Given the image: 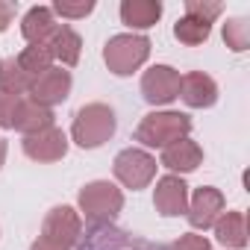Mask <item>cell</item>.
<instances>
[{
	"label": "cell",
	"mask_w": 250,
	"mask_h": 250,
	"mask_svg": "<svg viewBox=\"0 0 250 250\" xmlns=\"http://www.w3.org/2000/svg\"><path fill=\"white\" fill-rule=\"evenodd\" d=\"M118 127V118L112 112V106L106 103H88L74 115L71 124V139L83 147V150H94L100 145H106L115 136Z\"/></svg>",
	"instance_id": "cell-1"
},
{
	"label": "cell",
	"mask_w": 250,
	"mask_h": 250,
	"mask_svg": "<svg viewBox=\"0 0 250 250\" xmlns=\"http://www.w3.org/2000/svg\"><path fill=\"white\" fill-rule=\"evenodd\" d=\"M191 133V118L183 112H150L142 118L139 130H136V142H142L145 147H159L165 150L168 145L188 139Z\"/></svg>",
	"instance_id": "cell-2"
},
{
	"label": "cell",
	"mask_w": 250,
	"mask_h": 250,
	"mask_svg": "<svg viewBox=\"0 0 250 250\" xmlns=\"http://www.w3.org/2000/svg\"><path fill=\"white\" fill-rule=\"evenodd\" d=\"M147 56H150V39L139 33L112 36L103 47V62L109 65L115 77H130L133 71H139L147 62Z\"/></svg>",
	"instance_id": "cell-3"
},
{
	"label": "cell",
	"mask_w": 250,
	"mask_h": 250,
	"mask_svg": "<svg viewBox=\"0 0 250 250\" xmlns=\"http://www.w3.org/2000/svg\"><path fill=\"white\" fill-rule=\"evenodd\" d=\"M77 203L88 224H112L118 218V212L124 209V194L109 180H94L80 188Z\"/></svg>",
	"instance_id": "cell-4"
},
{
	"label": "cell",
	"mask_w": 250,
	"mask_h": 250,
	"mask_svg": "<svg viewBox=\"0 0 250 250\" xmlns=\"http://www.w3.org/2000/svg\"><path fill=\"white\" fill-rule=\"evenodd\" d=\"M74 250H168V247L145 241L127 229H118L115 224H88Z\"/></svg>",
	"instance_id": "cell-5"
},
{
	"label": "cell",
	"mask_w": 250,
	"mask_h": 250,
	"mask_svg": "<svg viewBox=\"0 0 250 250\" xmlns=\"http://www.w3.org/2000/svg\"><path fill=\"white\" fill-rule=\"evenodd\" d=\"M156 159L147 153V150H139V147H127V150H121L112 162V171H115V180L121 186H127L133 191L139 188H147L156 177Z\"/></svg>",
	"instance_id": "cell-6"
},
{
	"label": "cell",
	"mask_w": 250,
	"mask_h": 250,
	"mask_svg": "<svg viewBox=\"0 0 250 250\" xmlns=\"http://www.w3.org/2000/svg\"><path fill=\"white\" fill-rule=\"evenodd\" d=\"M83 235V215L74 206H53L42 224V241L59 247V250H74V244Z\"/></svg>",
	"instance_id": "cell-7"
},
{
	"label": "cell",
	"mask_w": 250,
	"mask_h": 250,
	"mask_svg": "<svg viewBox=\"0 0 250 250\" xmlns=\"http://www.w3.org/2000/svg\"><path fill=\"white\" fill-rule=\"evenodd\" d=\"M180 71H174L171 65H153L142 77V97L150 106H168L180 97Z\"/></svg>",
	"instance_id": "cell-8"
},
{
	"label": "cell",
	"mask_w": 250,
	"mask_h": 250,
	"mask_svg": "<svg viewBox=\"0 0 250 250\" xmlns=\"http://www.w3.org/2000/svg\"><path fill=\"white\" fill-rule=\"evenodd\" d=\"M224 209H227L224 194H221L218 188H212V186H200V188L194 191V197L188 200L186 215H188V224H191L194 229H209V227H215V221L224 215Z\"/></svg>",
	"instance_id": "cell-9"
},
{
	"label": "cell",
	"mask_w": 250,
	"mask_h": 250,
	"mask_svg": "<svg viewBox=\"0 0 250 250\" xmlns=\"http://www.w3.org/2000/svg\"><path fill=\"white\" fill-rule=\"evenodd\" d=\"M24 153L33 162H59L68 153V136L59 127H47L33 136H24Z\"/></svg>",
	"instance_id": "cell-10"
},
{
	"label": "cell",
	"mask_w": 250,
	"mask_h": 250,
	"mask_svg": "<svg viewBox=\"0 0 250 250\" xmlns=\"http://www.w3.org/2000/svg\"><path fill=\"white\" fill-rule=\"evenodd\" d=\"M153 206L165 218L186 215V209H188V186H186V180L177 177V174H165L162 180H156Z\"/></svg>",
	"instance_id": "cell-11"
},
{
	"label": "cell",
	"mask_w": 250,
	"mask_h": 250,
	"mask_svg": "<svg viewBox=\"0 0 250 250\" xmlns=\"http://www.w3.org/2000/svg\"><path fill=\"white\" fill-rule=\"evenodd\" d=\"M68 94H71V71H65V68H47L30 85V100H36L47 109L62 103Z\"/></svg>",
	"instance_id": "cell-12"
},
{
	"label": "cell",
	"mask_w": 250,
	"mask_h": 250,
	"mask_svg": "<svg viewBox=\"0 0 250 250\" xmlns=\"http://www.w3.org/2000/svg\"><path fill=\"white\" fill-rule=\"evenodd\" d=\"M180 97L191 109H209L218 100V83L203 71H191L180 80Z\"/></svg>",
	"instance_id": "cell-13"
},
{
	"label": "cell",
	"mask_w": 250,
	"mask_h": 250,
	"mask_svg": "<svg viewBox=\"0 0 250 250\" xmlns=\"http://www.w3.org/2000/svg\"><path fill=\"white\" fill-rule=\"evenodd\" d=\"M159 162H162L168 171H174V174H191V171L200 168L203 150H200L197 142L180 139V142H174V145H168V147L162 150V159H159Z\"/></svg>",
	"instance_id": "cell-14"
},
{
	"label": "cell",
	"mask_w": 250,
	"mask_h": 250,
	"mask_svg": "<svg viewBox=\"0 0 250 250\" xmlns=\"http://www.w3.org/2000/svg\"><path fill=\"white\" fill-rule=\"evenodd\" d=\"M47 127H53V112H50L47 106L30 100V97H21L12 130H18V133H24V136H33V133H39V130H47Z\"/></svg>",
	"instance_id": "cell-15"
},
{
	"label": "cell",
	"mask_w": 250,
	"mask_h": 250,
	"mask_svg": "<svg viewBox=\"0 0 250 250\" xmlns=\"http://www.w3.org/2000/svg\"><path fill=\"white\" fill-rule=\"evenodd\" d=\"M56 18H53V9L50 6H33L24 21H21V36L30 42V44H47V39L56 33Z\"/></svg>",
	"instance_id": "cell-16"
},
{
	"label": "cell",
	"mask_w": 250,
	"mask_h": 250,
	"mask_svg": "<svg viewBox=\"0 0 250 250\" xmlns=\"http://www.w3.org/2000/svg\"><path fill=\"white\" fill-rule=\"evenodd\" d=\"M47 50L53 53V59H59L65 68H74L80 62V53H83V39L68 27V24H59L56 33L47 39Z\"/></svg>",
	"instance_id": "cell-17"
},
{
	"label": "cell",
	"mask_w": 250,
	"mask_h": 250,
	"mask_svg": "<svg viewBox=\"0 0 250 250\" xmlns=\"http://www.w3.org/2000/svg\"><path fill=\"white\" fill-rule=\"evenodd\" d=\"M162 18L159 0H124L121 3V21L133 30H147Z\"/></svg>",
	"instance_id": "cell-18"
},
{
	"label": "cell",
	"mask_w": 250,
	"mask_h": 250,
	"mask_svg": "<svg viewBox=\"0 0 250 250\" xmlns=\"http://www.w3.org/2000/svg\"><path fill=\"white\" fill-rule=\"evenodd\" d=\"M215 238L229 250L247 247V215L244 212H224L215 221Z\"/></svg>",
	"instance_id": "cell-19"
},
{
	"label": "cell",
	"mask_w": 250,
	"mask_h": 250,
	"mask_svg": "<svg viewBox=\"0 0 250 250\" xmlns=\"http://www.w3.org/2000/svg\"><path fill=\"white\" fill-rule=\"evenodd\" d=\"M30 85H33V77L24 74L18 59H3V62H0V91H3V94L24 97V91H30Z\"/></svg>",
	"instance_id": "cell-20"
},
{
	"label": "cell",
	"mask_w": 250,
	"mask_h": 250,
	"mask_svg": "<svg viewBox=\"0 0 250 250\" xmlns=\"http://www.w3.org/2000/svg\"><path fill=\"white\" fill-rule=\"evenodd\" d=\"M18 65L24 68V74L27 77H42L47 68H53V53L47 50V44H30V47H24L21 50V56H18Z\"/></svg>",
	"instance_id": "cell-21"
},
{
	"label": "cell",
	"mask_w": 250,
	"mask_h": 250,
	"mask_svg": "<svg viewBox=\"0 0 250 250\" xmlns=\"http://www.w3.org/2000/svg\"><path fill=\"white\" fill-rule=\"evenodd\" d=\"M209 33H212V24H206V21H200V18H191V15H186V18H180V21L174 24L177 42H183V44H188V47L203 44V42L209 39Z\"/></svg>",
	"instance_id": "cell-22"
},
{
	"label": "cell",
	"mask_w": 250,
	"mask_h": 250,
	"mask_svg": "<svg viewBox=\"0 0 250 250\" xmlns=\"http://www.w3.org/2000/svg\"><path fill=\"white\" fill-rule=\"evenodd\" d=\"M224 42L229 50L235 53H244L250 47V21L247 18H232L224 24Z\"/></svg>",
	"instance_id": "cell-23"
},
{
	"label": "cell",
	"mask_w": 250,
	"mask_h": 250,
	"mask_svg": "<svg viewBox=\"0 0 250 250\" xmlns=\"http://www.w3.org/2000/svg\"><path fill=\"white\" fill-rule=\"evenodd\" d=\"M224 12V3H218V0H188L186 3V15H191V18H200V21H206V24H212L218 15Z\"/></svg>",
	"instance_id": "cell-24"
},
{
	"label": "cell",
	"mask_w": 250,
	"mask_h": 250,
	"mask_svg": "<svg viewBox=\"0 0 250 250\" xmlns=\"http://www.w3.org/2000/svg\"><path fill=\"white\" fill-rule=\"evenodd\" d=\"M53 15H62V18H85L94 12V0H83V3H65V0H56V3L50 6Z\"/></svg>",
	"instance_id": "cell-25"
},
{
	"label": "cell",
	"mask_w": 250,
	"mask_h": 250,
	"mask_svg": "<svg viewBox=\"0 0 250 250\" xmlns=\"http://www.w3.org/2000/svg\"><path fill=\"white\" fill-rule=\"evenodd\" d=\"M18 103H21L18 94H3V91H0V130H12Z\"/></svg>",
	"instance_id": "cell-26"
},
{
	"label": "cell",
	"mask_w": 250,
	"mask_h": 250,
	"mask_svg": "<svg viewBox=\"0 0 250 250\" xmlns=\"http://www.w3.org/2000/svg\"><path fill=\"white\" fill-rule=\"evenodd\" d=\"M168 250H209V238L206 235H194V232H186L180 235Z\"/></svg>",
	"instance_id": "cell-27"
},
{
	"label": "cell",
	"mask_w": 250,
	"mask_h": 250,
	"mask_svg": "<svg viewBox=\"0 0 250 250\" xmlns=\"http://www.w3.org/2000/svg\"><path fill=\"white\" fill-rule=\"evenodd\" d=\"M15 12H18L15 3H9V0H0V33L9 30V24L15 21Z\"/></svg>",
	"instance_id": "cell-28"
},
{
	"label": "cell",
	"mask_w": 250,
	"mask_h": 250,
	"mask_svg": "<svg viewBox=\"0 0 250 250\" xmlns=\"http://www.w3.org/2000/svg\"><path fill=\"white\" fill-rule=\"evenodd\" d=\"M30 250H59V247H53V244H47V241H42V238H39Z\"/></svg>",
	"instance_id": "cell-29"
},
{
	"label": "cell",
	"mask_w": 250,
	"mask_h": 250,
	"mask_svg": "<svg viewBox=\"0 0 250 250\" xmlns=\"http://www.w3.org/2000/svg\"><path fill=\"white\" fill-rule=\"evenodd\" d=\"M3 162H6V142L0 139V168H3Z\"/></svg>",
	"instance_id": "cell-30"
}]
</instances>
